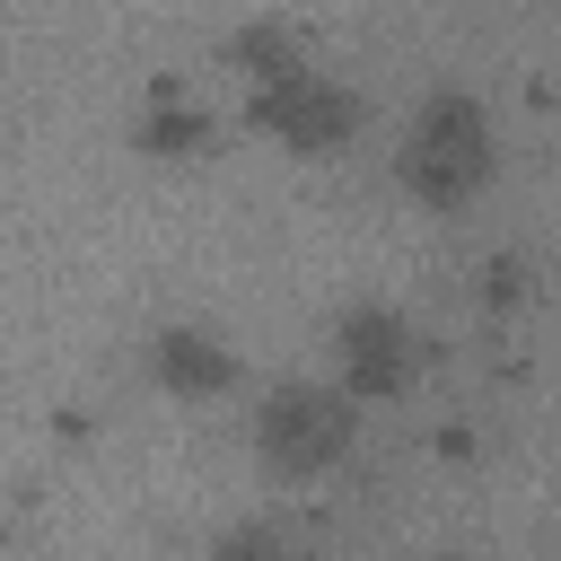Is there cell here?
Here are the masks:
<instances>
[{
	"instance_id": "ba28073f",
	"label": "cell",
	"mask_w": 561,
	"mask_h": 561,
	"mask_svg": "<svg viewBox=\"0 0 561 561\" xmlns=\"http://www.w3.org/2000/svg\"><path fill=\"white\" fill-rule=\"evenodd\" d=\"M202 561H307V543H298L289 526H272V517H245V526L210 535V552H202Z\"/></svg>"
},
{
	"instance_id": "5b68a950",
	"label": "cell",
	"mask_w": 561,
	"mask_h": 561,
	"mask_svg": "<svg viewBox=\"0 0 561 561\" xmlns=\"http://www.w3.org/2000/svg\"><path fill=\"white\" fill-rule=\"evenodd\" d=\"M140 368H149V386L167 403H219L237 386V351H228L219 324H158L149 351H140Z\"/></svg>"
},
{
	"instance_id": "9c48e42d",
	"label": "cell",
	"mask_w": 561,
	"mask_h": 561,
	"mask_svg": "<svg viewBox=\"0 0 561 561\" xmlns=\"http://www.w3.org/2000/svg\"><path fill=\"white\" fill-rule=\"evenodd\" d=\"M517 298H526V263H508V254L482 263V307H517Z\"/></svg>"
},
{
	"instance_id": "3957f363",
	"label": "cell",
	"mask_w": 561,
	"mask_h": 561,
	"mask_svg": "<svg viewBox=\"0 0 561 561\" xmlns=\"http://www.w3.org/2000/svg\"><path fill=\"white\" fill-rule=\"evenodd\" d=\"M245 123H254L272 149H289V158H342V149L359 140L368 105H359L333 70L289 61V70H272V79L245 88Z\"/></svg>"
},
{
	"instance_id": "277c9868",
	"label": "cell",
	"mask_w": 561,
	"mask_h": 561,
	"mask_svg": "<svg viewBox=\"0 0 561 561\" xmlns=\"http://www.w3.org/2000/svg\"><path fill=\"white\" fill-rule=\"evenodd\" d=\"M421 368H430V342H421V324H412L403 307L359 298V307L333 316V386H342L359 412H368V403H403V394L421 386Z\"/></svg>"
},
{
	"instance_id": "6da1fadb",
	"label": "cell",
	"mask_w": 561,
	"mask_h": 561,
	"mask_svg": "<svg viewBox=\"0 0 561 561\" xmlns=\"http://www.w3.org/2000/svg\"><path fill=\"white\" fill-rule=\"evenodd\" d=\"M500 175V123L473 88H430L394 140V184L421 202V210H473Z\"/></svg>"
},
{
	"instance_id": "8992f818",
	"label": "cell",
	"mask_w": 561,
	"mask_h": 561,
	"mask_svg": "<svg viewBox=\"0 0 561 561\" xmlns=\"http://www.w3.org/2000/svg\"><path fill=\"white\" fill-rule=\"evenodd\" d=\"M131 149H140V158H158V167H175V158H202V149H210V114L158 88V96L131 114Z\"/></svg>"
},
{
	"instance_id": "52a82bcc",
	"label": "cell",
	"mask_w": 561,
	"mask_h": 561,
	"mask_svg": "<svg viewBox=\"0 0 561 561\" xmlns=\"http://www.w3.org/2000/svg\"><path fill=\"white\" fill-rule=\"evenodd\" d=\"M289 61H307V44H298V26H280V18H254V26H237V44H228V70H245V88L272 79V70H289Z\"/></svg>"
},
{
	"instance_id": "7a4b0ae2",
	"label": "cell",
	"mask_w": 561,
	"mask_h": 561,
	"mask_svg": "<svg viewBox=\"0 0 561 561\" xmlns=\"http://www.w3.org/2000/svg\"><path fill=\"white\" fill-rule=\"evenodd\" d=\"M245 447L272 482H324L351 447H359V403L333 386V377H280L254 421H245Z\"/></svg>"
}]
</instances>
